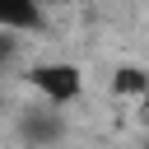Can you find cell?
<instances>
[{
    "instance_id": "cell-1",
    "label": "cell",
    "mask_w": 149,
    "mask_h": 149,
    "mask_svg": "<svg viewBox=\"0 0 149 149\" xmlns=\"http://www.w3.org/2000/svg\"><path fill=\"white\" fill-rule=\"evenodd\" d=\"M23 79L33 84V93L47 107H70L84 98V70L74 61H37V65H28Z\"/></svg>"
},
{
    "instance_id": "cell-2",
    "label": "cell",
    "mask_w": 149,
    "mask_h": 149,
    "mask_svg": "<svg viewBox=\"0 0 149 149\" xmlns=\"http://www.w3.org/2000/svg\"><path fill=\"white\" fill-rule=\"evenodd\" d=\"M14 135L28 144V149H56L65 135H70V121L61 116V107H23L14 116Z\"/></svg>"
},
{
    "instance_id": "cell-3",
    "label": "cell",
    "mask_w": 149,
    "mask_h": 149,
    "mask_svg": "<svg viewBox=\"0 0 149 149\" xmlns=\"http://www.w3.org/2000/svg\"><path fill=\"white\" fill-rule=\"evenodd\" d=\"M42 28V0H0V33H37Z\"/></svg>"
},
{
    "instance_id": "cell-4",
    "label": "cell",
    "mask_w": 149,
    "mask_h": 149,
    "mask_svg": "<svg viewBox=\"0 0 149 149\" xmlns=\"http://www.w3.org/2000/svg\"><path fill=\"white\" fill-rule=\"evenodd\" d=\"M112 93L116 98H149V70L144 65H116L112 70Z\"/></svg>"
},
{
    "instance_id": "cell-5",
    "label": "cell",
    "mask_w": 149,
    "mask_h": 149,
    "mask_svg": "<svg viewBox=\"0 0 149 149\" xmlns=\"http://www.w3.org/2000/svg\"><path fill=\"white\" fill-rule=\"evenodd\" d=\"M23 56V37L19 33H0V74H9Z\"/></svg>"
},
{
    "instance_id": "cell-6",
    "label": "cell",
    "mask_w": 149,
    "mask_h": 149,
    "mask_svg": "<svg viewBox=\"0 0 149 149\" xmlns=\"http://www.w3.org/2000/svg\"><path fill=\"white\" fill-rule=\"evenodd\" d=\"M0 102H5V93H0Z\"/></svg>"
},
{
    "instance_id": "cell-7",
    "label": "cell",
    "mask_w": 149,
    "mask_h": 149,
    "mask_svg": "<svg viewBox=\"0 0 149 149\" xmlns=\"http://www.w3.org/2000/svg\"><path fill=\"white\" fill-rule=\"evenodd\" d=\"M140 149H149V144H140Z\"/></svg>"
}]
</instances>
